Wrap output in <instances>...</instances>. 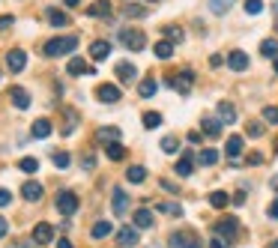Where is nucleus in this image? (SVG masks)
<instances>
[{"mask_svg":"<svg viewBox=\"0 0 278 248\" xmlns=\"http://www.w3.org/2000/svg\"><path fill=\"white\" fill-rule=\"evenodd\" d=\"M78 48V36H57V39H48L42 54L45 57H60V54H69Z\"/></svg>","mask_w":278,"mask_h":248,"instance_id":"f257e3e1","label":"nucleus"},{"mask_svg":"<svg viewBox=\"0 0 278 248\" xmlns=\"http://www.w3.org/2000/svg\"><path fill=\"white\" fill-rule=\"evenodd\" d=\"M120 42H123L129 51H141V48L147 45V36H144L141 30H129V27H123V30H120Z\"/></svg>","mask_w":278,"mask_h":248,"instance_id":"f03ea898","label":"nucleus"},{"mask_svg":"<svg viewBox=\"0 0 278 248\" xmlns=\"http://www.w3.org/2000/svg\"><path fill=\"white\" fill-rule=\"evenodd\" d=\"M192 81H195V72L192 69H180V72H174L171 78H168V87H177L183 96L192 90Z\"/></svg>","mask_w":278,"mask_h":248,"instance_id":"7ed1b4c3","label":"nucleus"},{"mask_svg":"<svg viewBox=\"0 0 278 248\" xmlns=\"http://www.w3.org/2000/svg\"><path fill=\"white\" fill-rule=\"evenodd\" d=\"M57 213L60 216H75L78 213V195H72V192H60L57 195Z\"/></svg>","mask_w":278,"mask_h":248,"instance_id":"20e7f679","label":"nucleus"},{"mask_svg":"<svg viewBox=\"0 0 278 248\" xmlns=\"http://www.w3.org/2000/svg\"><path fill=\"white\" fill-rule=\"evenodd\" d=\"M96 96H99V102H105V105H117V102L123 99V93H120L117 84H99V87H96Z\"/></svg>","mask_w":278,"mask_h":248,"instance_id":"39448f33","label":"nucleus"},{"mask_svg":"<svg viewBox=\"0 0 278 248\" xmlns=\"http://www.w3.org/2000/svg\"><path fill=\"white\" fill-rule=\"evenodd\" d=\"M111 207H114V216L123 219V216L129 213V195H126L123 189H114V192H111Z\"/></svg>","mask_w":278,"mask_h":248,"instance_id":"423d86ee","label":"nucleus"},{"mask_svg":"<svg viewBox=\"0 0 278 248\" xmlns=\"http://www.w3.org/2000/svg\"><path fill=\"white\" fill-rule=\"evenodd\" d=\"M33 243H36V246H48V243H54V228H51L48 222H39V225L33 228Z\"/></svg>","mask_w":278,"mask_h":248,"instance_id":"0eeeda50","label":"nucleus"},{"mask_svg":"<svg viewBox=\"0 0 278 248\" xmlns=\"http://www.w3.org/2000/svg\"><path fill=\"white\" fill-rule=\"evenodd\" d=\"M6 66H9V72H21V69L27 66V54H24L21 48L6 51Z\"/></svg>","mask_w":278,"mask_h":248,"instance_id":"6e6552de","label":"nucleus"},{"mask_svg":"<svg viewBox=\"0 0 278 248\" xmlns=\"http://www.w3.org/2000/svg\"><path fill=\"white\" fill-rule=\"evenodd\" d=\"M171 248H204V243L192 234H174L171 237Z\"/></svg>","mask_w":278,"mask_h":248,"instance_id":"1a4fd4ad","label":"nucleus"},{"mask_svg":"<svg viewBox=\"0 0 278 248\" xmlns=\"http://www.w3.org/2000/svg\"><path fill=\"white\" fill-rule=\"evenodd\" d=\"M114 72H117V78H120V84H132V81H135V75H138V69H135V63H129V60H120Z\"/></svg>","mask_w":278,"mask_h":248,"instance_id":"9d476101","label":"nucleus"},{"mask_svg":"<svg viewBox=\"0 0 278 248\" xmlns=\"http://www.w3.org/2000/svg\"><path fill=\"white\" fill-rule=\"evenodd\" d=\"M66 72H69V75H96V69H90L84 57H72V60L66 63Z\"/></svg>","mask_w":278,"mask_h":248,"instance_id":"9b49d317","label":"nucleus"},{"mask_svg":"<svg viewBox=\"0 0 278 248\" xmlns=\"http://www.w3.org/2000/svg\"><path fill=\"white\" fill-rule=\"evenodd\" d=\"M9 99H12V105H15L18 111H27V108H30V93H27L24 87H12V90H9Z\"/></svg>","mask_w":278,"mask_h":248,"instance_id":"f8f14e48","label":"nucleus"},{"mask_svg":"<svg viewBox=\"0 0 278 248\" xmlns=\"http://www.w3.org/2000/svg\"><path fill=\"white\" fill-rule=\"evenodd\" d=\"M243 147H246L243 135H231V138H228V144H225V153H228V159H231V162H237V159H240V153H243Z\"/></svg>","mask_w":278,"mask_h":248,"instance_id":"ddd939ff","label":"nucleus"},{"mask_svg":"<svg viewBox=\"0 0 278 248\" xmlns=\"http://www.w3.org/2000/svg\"><path fill=\"white\" fill-rule=\"evenodd\" d=\"M42 192H45V189H42V183H36V180H27V183L21 186V195H24V201H30V204H33V201H42Z\"/></svg>","mask_w":278,"mask_h":248,"instance_id":"4468645a","label":"nucleus"},{"mask_svg":"<svg viewBox=\"0 0 278 248\" xmlns=\"http://www.w3.org/2000/svg\"><path fill=\"white\" fill-rule=\"evenodd\" d=\"M228 66H231L234 72H246V69H249V54H246V51H231V54H228Z\"/></svg>","mask_w":278,"mask_h":248,"instance_id":"2eb2a0df","label":"nucleus"},{"mask_svg":"<svg viewBox=\"0 0 278 248\" xmlns=\"http://www.w3.org/2000/svg\"><path fill=\"white\" fill-rule=\"evenodd\" d=\"M216 231H219V237L234 240V237H237V231H240V222H237V219H222V222L216 225Z\"/></svg>","mask_w":278,"mask_h":248,"instance_id":"dca6fc26","label":"nucleus"},{"mask_svg":"<svg viewBox=\"0 0 278 248\" xmlns=\"http://www.w3.org/2000/svg\"><path fill=\"white\" fill-rule=\"evenodd\" d=\"M117 243H120V248L138 246V243H141V240H138V228H123V231L117 234Z\"/></svg>","mask_w":278,"mask_h":248,"instance_id":"f3484780","label":"nucleus"},{"mask_svg":"<svg viewBox=\"0 0 278 248\" xmlns=\"http://www.w3.org/2000/svg\"><path fill=\"white\" fill-rule=\"evenodd\" d=\"M108 54H111V42H105V39H96L93 45H90V57L99 63V60H108Z\"/></svg>","mask_w":278,"mask_h":248,"instance_id":"a211bd4d","label":"nucleus"},{"mask_svg":"<svg viewBox=\"0 0 278 248\" xmlns=\"http://www.w3.org/2000/svg\"><path fill=\"white\" fill-rule=\"evenodd\" d=\"M201 129H204L207 138H219V135H222V120H219V117H204Z\"/></svg>","mask_w":278,"mask_h":248,"instance_id":"6ab92c4d","label":"nucleus"},{"mask_svg":"<svg viewBox=\"0 0 278 248\" xmlns=\"http://www.w3.org/2000/svg\"><path fill=\"white\" fill-rule=\"evenodd\" d=\"M105 156H108L111 162H123V159H126V147H123L120 141H108V144H105Z\"/></svg>","mask_w":278,"mask_h":248,"instance_id":"aec40b11","label":"nucleus"},{"mask_svg":"<svg viewBox=\"0 0 278 248\" xmlns=\"http://www.w3.org/2000/svg\"><path fill=\"white\" fill-rule=\"evenodd\" d=\"M153 54H156L159 60H171V57H174V42H168V39L156 42V45H153Z\"/></svg>","mask_w":278,"mask_h":248,"instance_id":"412c9836","label":"nucleus"},{"mask_svg":"<svg viewBox=\"0 0 278 248\" xmlns=\"http://www.w3.org/2000/svg\"><path fill=\"white\" fill-rule=\"evenodd\" d=\"M87 15H90V18H105V15H111V3H108V0H96V3L87 9Z\"/></svg>","mask_w":278,"mask_h":248,"instance_id":"4be33fe9","label":"nucleus"},{"mask_svg":"<svg viewBox=\"0 0 278 248\" xmlns=\"http://www.w3.org/2000/svg\"><path fill=\"white\" fill-rule=\"evenodd\" d=\"M30 135H33V138H48V135H51V120H45V117L36 120V123L30 126Z\"/></svg>","mask_w":278,"mask_h":248,"instance_id":"5701e85b","label":"nucleus"},{"mask_svg":"<svg viewBox=\"0 0 278 248\" xmlns=\"http://www.w3.org/2000/svg\"><path fill=\"white\" fill-rule=\"evenodd\" d=\"M156 90H159V81H156V78H144V81L138 84V93H141V99H150Z\"/></svg>","mask_w":278,"mask_h":248,"instance_id":"b1692460","label":"nucleus"},{"mask_svg":"<svg viewBox=\"0 0 278 248\" xmlns=\"http://www.w3.org/2000/svg\"><path fill=\"white\" fill-rule=\"evenodd\" d=\"M219 120L222 123H234L237 120V108L231 102H219Z\"/></svg>","mask_w":278,"mask_h":248,"instance_id":"393cba45","label":"nucleus"},{"mask_svg":"<svg viewBox=\"0 0 278 248\" xmlns=\"http://www.w3.org/2000/svg\"><path fill=\"white\" fill-rule=\"evenodd\" d=\"M135 228H138V231L153 228V213H150V210H138V213H135Z\"/></svg>","mask_w":278,"mask_h":248,"instance_id":"a878e982","label":"nucleus"},{"mask_svg":"<svg viewBox=\"0 0 278 248\" xmlns=\"http://www.w3.org/2000/svg\"><path fill=\"white\" fill-rule=\"evenodd\" d=\"M48 21H51V27H69V15L60 9H48Z\"/></svg>","mask_w":278,"mask_h":248,"instance_id":"bb28decb","label":"nucleus"},{"mask_svg":"<svg viewBox=\"0 0 278 248\" xmlns=\"http://www.w3.org/2000/svg\"><path fill=\"white\" fill-rule=\"evenodd\" d=\"M126 180H129V183H135V186H138V183H144V180H147V171H144V168H141V165H132V168H129V171H126Z\"/></svg>","mask_w":278,"mask_h":248,"instance_id":"cd10ccee","label":"nucleus"},{"mask_svg":"<svg viewBox=\"0 0 278 248\" xmlns=\"http://www.w3.org/2000/svg\"><path fill=\"white\" fill-rule=\"evenodd\" d=\"M111 231H114L111 222H96L90 234H93V240H105V237H111Z\"/></svg>","mask_w":278,"mask_h":248,"instance_id":"c85d7f7f","label":"nucleus"},{"mask_svg":"<svg viewBox=\"0 0 278 248\" xmlns=\"http://www.w3.org/2000/svg\"><path fill=\"white\" fill-rule=\"evenodd\" d=\"M261 54L270 57V60H276L278 57V39H264V42H261Z\"/></svg>","mask_w":278,"mask_h":248,"instance_id":"c756f323","label":"nucleus"},{"mask_svg":"<svg viewBox=\"0 0 278 248\" xmlns=\"http://www.w3.org/2000/svg\"><path fill=\"white\" fill-rule=\"evenodd\" d=\"M210 204H213L216 210H225V207L231 204V195H228V192H213V195H210Z\"/></svg>","mask_w":278,"mask_h":248,"instance_id":"7c9ffc66","label":"nucleus"},{"mask_svg":"<svg viewBox=\"0 0 278 248\" xmlns=\"http://www.w3.org/2000/svg\"><path fill=\"white\" fill-rule=\"evenodd\" d=\"M162 33H165V39H168V42H183V39H186L183 27H174V24H171V27H165Z\"/></svg>","mask_w":278,"mask_h":248,"instance_id":"2f4dec72","label":"nucleus"},{"mask_svg":"<svg viewBox=\"0 0 278 248\" xmlns=\"http://www.w3.org/2000/svg\"><path fill=\"white\" fill-rule=\"evenodd\" d=\"M159 126H162V114L147 111V114H144V129H159Z\"/></svg>","mask_w":278,"mask_h":248,"instance_id":"473e14b6","label":"nucleus"},{"mask_svg":"<svg viewBox=\"0 0 278 248\" xmlns=\"http://www.w3.org/2000/svg\"><path fill=\"white\" fill-rule=\"evenodd\" d=\"M18 171H24V174H36V171H39V162H36L33 156H27V159L18 162Z\"/></svg>","mask_w":278,"mask_h":248,"instance_id":"72a5a7b5","label":"nucleus"},{"mask_svg":"<svg viewBox=\"0 0 278 248\" xmlns=\"http://www.w3.org/2000/svg\"><path fill=\"white\" fill-rule=\"evenodd\" d=\"M231 3H234V0H210V12H213V15H225V12L231 9Z\"/></svg>","mask_w":278,"mask_h":248,"instance_id":"f704fd0d","label":"nucleus"},{"mask_svg":"<svg viewBox=\"0 0 278 248\" xmlns=\"http://www.w3.org/2000/svg\"><path fill=\"white\" fill-rule=\"evenodd\" d=\"M123 15H126V18H144L147 9H144V6H132V3H126V6H123Z\"/></svg>","mask_w":278,"mask_h":248,"instance_id":"c9c22d12","label":"nucleus"},{"mask_svg":"<svg viewBox=\"0 0 278 248\" xmlns=\"http://www.w3.org/2000/svg\"><path fill=\"white\" fill-rule=\"evenodd\" d=\"M198 162H201V165H216V162H219V153L207 147V150H201V156H198Z\"/></svg>","mask_w":278,"mask_h":248,"instance_id":"e433bc0d","label":"nucleus"},{"mask_svg":"<svg viewBox=\"0 0 278 248\" xmlns=\"http://www.w3.org/2000/svg\"><path fill=\"white\" fill-rule=\"evenodd\" d=\"M174 171H177L180 177H192V159H189V156H183V159L177 162V168H174Z\"/></svg>","mask_w":278,"mask_h":248,"instance_id":"4c0bfd02","label":"nucleus"},{"mask_svg":"<svg viewBox=\"0 0 278 248\" xmlns=\"http://www.w3.org/2000/svg\"><path fill=\"white\" fill-rule=\"evenodd\" d=\"M96 138H99V141H117V138H120V129H114V126H111V129H99Z\"/></svg>","mask_w":278,"mask_h":248,"instance_id":"58836bf2","label":"nucleus"},{"mask_svg":"<svg viewBox=\"0 0 278 248\" xmlns=\"http://www.w3.org/2000/svg\"><path fill=\"white\" fill-rule=\"evenodd\" d=\"M51 162H54V168H60V171H63V168H69V162H72V159H69V153H54V156H51Z\"/></svg>","mask_w":278,"mask_h":248,"instance_id":"ea45409f","label":"nucleus"},{"mask_svg":"<svg viewBox=\"0 0 278 248\" xmlns=\"http://www.w3.org/2000/svg\"><path fill=\"white\" fill-rule=\"evenodd\" d=\"M159 213H165V216H183V207L180 204H159Z\"/></svg>","mask_w":278,"mask_h":248,"instance_id":"a19ab883","label":"nucleus"},{"mask_svg":"<svg viewBox=\"0 0 278 248\" xmlns=\"http://www.w3.org/2000/svg\"><path fill=\"white\" fill-rule=\"evenodd\" d=\"M162 150H165V153H168V156H174V153H177V150H180V144H177V138H171V135H168V138H165V141H162Z\"/></svg>","mask_w":278,"mask_h":248,"instance_id":"79ce46f5","label":"nucleus"},{"mask_svg":"<svg viewBox=\"0 0 278 248\" xmlns=\"http://www.w3.org/2000/svg\"><path fill=\"white\" fill-rule=\"evenodd\" d=\"M246 12L249 15H261L264 12V0H246Z\"/></svg>","mask_w":278,"mask_h":248,"instance_id":"37998d69","label":"nucleus"},{"mask_svg":"<svg viewBox=\"0 0 278 248\" xmlns=\"http://www.w3.org/2000/svg\"><path fill=\"white\" fill-rule=\"evenodd\" d=\"M264 120L273 123V126H278V108L276 105H267V108H264Z\"/></svg>","mask_w":278,"mask_h":248,"instance_id":"c03bdc74","label":"nucleus"},{"mask_svg":"<svg viewBox=\"0 0 278 248\" xmlns=\"http://www.w3.org/2000/svg\"><path fill=\"white\" fill-rule=\"evenodd\" d=\"M246 135H249V138H261V135H264V123H249V126H246Z\"/></svg>","mask_w":278,"mask_h":248,"instance_id":"a18cd8bd","label":"nucleus"},{"mask_svg":"<svg viewBox=\"0 0 278 248\" xmlns=\"http://www.w3.org/2000/svg\"><path fill=\"white\" fill-rule=\"evenodd\" d=\"M81 168H84V171H93V168H96V159H93V156H84V159H81Z\"/></svg>","mask_w":278,"mask_h":248,"instance_id":"49530a36","label":"nucleus"},{"mask_svg":"<svg viewBox=\"0 0 278 248\" xmlns=\"http://www.w3.org/2000/svg\"><path fill=\"white\" fill-rule=\"evenodd\" d=\"M159 186H162L165 192H171V195H177V192H180V189H177V186H174L171 180H159Z\"/></svg>","mask_w":278,"mask_h":248,"instance_id":"de8ad7c7","label":"nucleus"},{"mask_svg":"<svg viewBox=\"0 0 278 248\" xmlns=\"http://www.w3.org/2000/svg\"><path fill=\"white\" fill-rule=\"evenodd\" d=\"M12 24H15V18H12V15H0V30H9Z\"/></svg>","mask_w":278,"mask_h":248,"instance_id":"09e8293b","label":"nucleus"},{"mask_svg":"<svg viewBox=\"0 0 278 248\" xmlns=\"http://www.w3.org/2000/svg\"><path fill=\"white\" fill-rule=\"evenodd\" d=\"M267 216H270L273 222H278V198H276V201H273V204H270V210H267Z\"/></svg>","mask_w":278,"mask_h":248,"instance_id":"8fccbe9b","label":"nucleus"},{"mask_svg":"<svg viewBox=\"0 0 278 248\" xmlns=\"http://www.w3.org/2000/svg\"><path fill=\"white\" fill-rule=\"evenodd\" d=\"M210 248H228V240L225 237H216V240H210Z\"/></svg>","mask_w":278,"mask_h":248,"instance_id":"3c124183","label":"nucleus"},{"mask_svg":"<svg viewBox=\"0 0 278 248\" xmlns=\"http://www.w3.org/2000/svg\"><path fill=\"white\" fill-rule=\"evenodd\" d=\"M9 204H12V195L6 189H0V207H9Z\"/></svg>","mask_w":278,"mask_h":248,"instance_id":"603ef678","label":"nucleus"},{"mask_svg":"<svg viewBox=\"0 0 278 248\" xmlns=\"http://www.w3.org/2000/svg\"><path fill=\"white\" fill-rule=\"evenodd\" d=\"M246 162H249V165H261V162H264V156H261V153H252Z\"/></svg>","mask_w":278,"mask_h":248,"instance_id":"864d4df0","label":"nucleus"},{"mask_svg":"<svg viewBox=\"0 0 278 248\" xmlns=\"http://www.w3.org/2000/svg\"><path fill=\"white\" fill-rule=\"evenodd\" d=\"M6 234H9V222H6V219H3V216H0V240H3V237H6Z\"/></svg>","mask_w":278,"mask_h":248,"instance_id":"5fc2aeb1","label":"nucleus"},{"mask_svg":"<svg viewBox=\"0 0 278 248\" xmlns=\"http://www.w3.org/2000/svg\"><path fill=\"white\" fill-rule=\"evenodd\" d=\"M234 204L243 207V204H246V192H237V195H234Z\"/></svg>","mask_w":278,"mask_h":248,"instance_id":"6e6d98bb","label":"nucleus"},{"mask_svg":"<svg viewBox=\"0 0 278 248\" xmlns=\"http://www.w3.org/2000/svg\"><path fill=\"white\" fill-rule=\"evenodd\" d=\"M57 248H72V243L69 240H57Z\"/></svg>","mask_w":278,"mask_h":248,"instance_id":"4d7b16f0","label":"nucleus"},{"mask_svg":"<svg viewBox=\"0 0 278 248\" xmlns=\"http://www.w3.org/2000/svg\"><path fill=\"white\" fill-rule=\"evenodd\" d=\"M63 3H66L69 9H75V6H81V0H63Z\"/></svg>","mask_w":278,"mask_h":248,"instance_id":"13d9d810","label":"nucleus"},{"mask_svg":"<svg viewBox=\"0 0 278 248\" xmlns=\"http://www.w3.org/2000/svg\"><path fill=\"white\" fill-rule=\"evenodd\" d=\"M276 75H278V57H276Z\"/></svg>","mask_w":278,"mask_h":248,"instance_id":"bf43d9fd","label":"nucleus"},{"mask_svg":"<svg viewBox=\"0 0 278 248\" xmlns=\"http://www.w3.org/2000/svg\"><path fill=\"white\" fill-rule=\"evenodd\" d=\"M273 248H278V240H276V243H273Z\"/></svg>","mask_w":278,"mask_h":248,"instance_id":"052dcab7","label":"nucleus"},{"mask_svg":"<svg viewBox=\"0 0 278 248\" xmlns=\"http://www.w3.org/2000/svg\"><path fill=\"white\" fill-rule=\"evenodd\" d=\"M147 248H159V246H147Z\"/></svg>","mask_w":278,"mask_h":248,"instance_id":"680f3d73","label":"nucleus"},{"mask_svg":"<svg viewBox=\"0 0 278 248\" xmlns=\"http://www.w3.org/2000/svg\"><path fill=\"white\" fill-rule=\"evenodd\" d=\"M147 3H156V0H147Z\"/></svg>","mask_w":278,"mask_h":248,"instance_id":"e2e57ef3","label":"nucleus"},{"mask_svg":"<svg viewBox=\"0 0 278 248\" xmlns=\"http://www.w3.org/2000/svg\"><path fill=\"white\" fill-rule=\"evenodd\" d=\"M276 153H278V147H276Z\"/></svg>","mask_w":278,"mask_h":248,"instance_id":"0e129e2a","label":"nucleus"}]
</instances>
